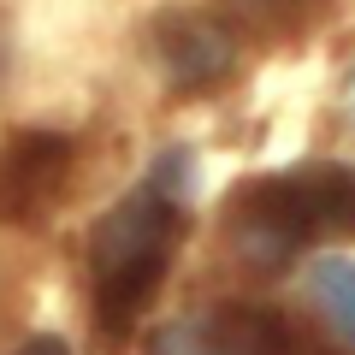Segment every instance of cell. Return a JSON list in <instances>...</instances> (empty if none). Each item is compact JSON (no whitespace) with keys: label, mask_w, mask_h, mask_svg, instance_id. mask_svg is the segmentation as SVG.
<instances>
[{"label":"cell","mask_w":355,"mask_h":355,"mask_svg":"<svg viewBox=\"0 0 355 355\" xmlns=\"http://www.w3.org/2000/svg\"><path fill=\"white\" fill-rule=\"evenodd\" d=\"M184 237V207L160 184H137L130 196H119L95 231H89V291H95V320L113 338H125L137 326V314L154 302L166 266Z\"/></svg>","instance_id":"obj_1"},{"label":"cell","mask_w":355,"mask_h":355,"mask_svg":"<svg viewBox=\"0 0 355 355\" xmlns=\"http://www.w3.org/2000/svg\"><path fill=\"white\" fill-rule=\"evenodd\" d=\"M142 355H320L261 308H214L196 320H166L142 338Z\"/></svg>","instance_id":"obj_2"},{"label":"cell","mask_w":355,"mask_h":355,"mask_svg":"<svg viewBox=\"0 0 355 355\" xmlns=\"http://www.w3.org/2000/svg\"><path fill=\"white\" fill-rule=\"evenodd\" d=\"M225 243L243 266L254 272H279L284 261H296V249L308 243V225L291 202V184L279 178H254L243 190H231L225 202Z\"/></svg>","instance_id":"obj_3"},{"label":"cell","mask_w":355,"mask_h":355,"mask_svg":"<svg viewBox=\"0 0 355 355\" xmlns=\"http://www.w3.org/2000/svg\"><path fill=\"white\" fill-rule=\"evenodd\" d=\"M148 48H154L160 77L178 95L219 89L237 71V36H231L219 18H207V12H160L154 30H148Z\"/></svg>","instance_id":"obj_4"},{"label":"cell","mask_w":355,"mask_h":355,"mask_svg":"<svg viewBox=\"0 0 355 355\" xmlns=\"http://www.w3.org/2000/svg\"><path fill=\"white\" fill-rule=\"evenodd\" d=\"M65 160H71V142L48 137V130H24L0 148V219L6 225H24L42 207L60 196Z\"/></svg>","instance_id":"obj_5"},{"label":"cell","mask_w":355,"mask_h":355,"mask_svg":"<svg viewBox=\"0 0 355 355\" xmlns=\"http://www.w3.org/2000/svg\"><path fill=\"white\" fill-rule=\"evenodd\" d=\"M291 202L302 214L308 237H355V166H296L284 172Z\"/></svg>","instance_id":"obj_6"},{"label":"cell","mask_w":355,"mask_h":355,"mask_svg":"<svg viewBox=\"0 0 355 355\" xmlns=\"http://www.w3.org/2000/svg\"><path fill=\"white\" fill-rule=\"evenodd\" d=\"M308 302H314L320 320L338 331V343L355 349V261H343V254L314 261L308 266Z\"/></svg>","instance_id":"obj_7"},{"label":"cell","mask_w":355,"mask_h":355,"mask_svg":"<svg viewBox=\"0 0 355 355\" xmlns=\"http://www.w3.org/2000/svg\"><path fill=\"white\" fill-rule=\"evenodd\" d=\"M12 355H71V349H65V338H53V331H36V338H24Z\"/></svg>","instance_id":"obj_8"},{"label":"cell","mask_w":355,"mask_h":355,"mask_svg":"<svg viewBox=\"0 0 355 355\" xmlns=\"http://www.w3.org/2000/svg\"><path fill=\"white\" fill-rule=\"evenodd\" d=\"M279 6H296V0H279ZM308 6H320V0H308Z\"/></svg>","instance_id":"obj_9"},{"label":"cell","mask_w":355,"mask_h":355,"mask_svg":"<svg viewBox=\"0 0 355 355\" xmlns=\"http://www.w3.org/2000/svg\"><path fill=\"white\" fill-rule=\"evenodd\" d=\"M0 65H6V36H0Z\"/></svg>","instance_id":"obj_10"}]
</instances>
